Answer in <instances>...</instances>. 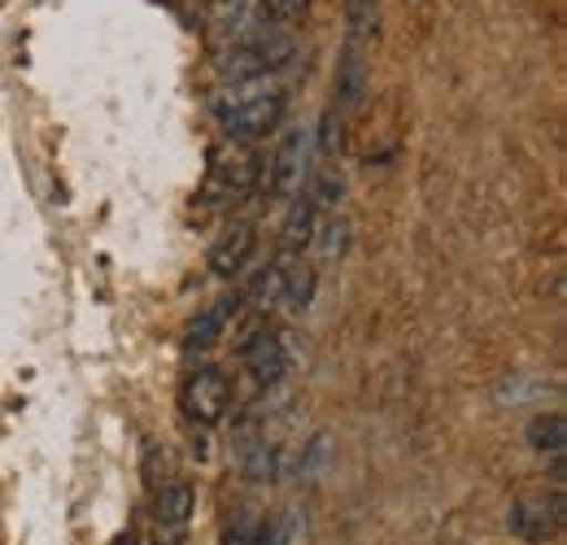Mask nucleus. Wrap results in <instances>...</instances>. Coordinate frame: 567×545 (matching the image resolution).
I'll return each mask as SVG.
<instances>
[{
  "label": "nucleus",
  "mask_w": 567,
  "mask_h": 545,
  "mask_svg": "<svg viewBox=\"0 0 567 545\" xmlns=\"http://www.w3.org/2000/svg\"><path fill=\"white\" fill-rule=\"evenodd\" d=\"M292 40L284 35V31H254V35H245L240 44H231V49H223L218 58H214V70H218V79L223 83H249V79H262V74H276L292 62Z\"/></svg>",
  "instance_id": "nucleus-1"
},
{
  "label": "nucleus",
  "mask_w": 567,
  "mask_h": 545,
  "mask_svg": "<svg viewBox=\"0 0 567 545\" xmlns=\"http://www.w3.org/2000/svg\"><path fill=\"white\" fill-rule=\"evenodd\" d=\"M223 127L231 132V140L240 144H254V140H267L271 132H280L284 123V96L280 92H227L218 96V110Z\"/></svg>",
  "instance_id": "nucleus-2"
},
{
  "label": "nucleus",
  "mask_w": 567,
  "mask_h": 545,
  "mask_svg": "<svg viewBox=\"0 0 567 545\" xmlns=\"http://www.w3.org/2000/svg\"><path fill=\"white\" fill-rule=\"evenodd\" d=\"M567 524V502L564 489H550V493H524L511 511H506V528L511 537L519 542H555Z\"/></svg>",
  "instance_id": "nucleus-3"
},
{
  "label": "nucleus",
  "mask_w": 567,
  "mask_h": 545,
  "mask_svg": "<svg viewBox=\"0 0 567 545\" xmlns=\"http://www.w3.org/2000/svg\"><path fill=\"white\" fill-rule=\"evenodd\" d=\"M227 402H231V380L223 367H197L179 389V410L202 428H214L227 414Z\"/></svg>",
  "instance_id": "nucleus-4"
},
{
  "label": "nucleus",
  "mask_w": 567,
  "mask_h": 545,
  "mask_svg": "<svg viewBox=\"0 0 567 545\" xmlns=\"http://www.w3.org/2000/svg\"><path fill=\"white\" fill-rule=\"evenodd\" d=\"M240 362H245V371H249V380H254L258 389L280 384L284 376H288V349H284V337L280 332H271V328L254 332V337L245 341V349H240Z\"/></svg>",
  "instance_id": "nucleus-5"
},
{
  "label": "nucleus",
  "mask_w": 567,
  "mask_h": 545,
  "mask_svg": "<svg viewBox=\"0 0 567 545\" xmlns=\"http://www.w3.org/2000/svg\"><path fill=\"white\" fill-rule=\"evenodd\" d=\"M306 153H310V136H306V132H288V136L280 140L276 162H271V171H267V193H271L276 202L297 197L301 175H306Z\"/></svg>",
  "instance_id": "nucleus-6"
},
{
  "label": "nucleus",
  "mask_w": 567,
  "mask_h": 545,
  "mask_svg": "<svg viewBox=\"0 0 567 545\" xmlns=\"http://www.w3.org/2000/svg\"><path fill=\"white\" fill-rule=\"evenodd\" d=\"M254 249H258V227L254 223H231L210 245V271L218 279H236V275L249 267Z\"/></svg>",
  "instance_id": "nucleus-7"
},
{
  "label": "nucleus",
  "mask_w": 567,
  "mask_h": 545,
  "mask_svg": "<svg viewBox=\"0 0 567 545\" xmlns=\"http://www.w3.org/2000/svg\"><path fill=\"white\" fill-rule=\"evenodd\" d=\"M193 502H197V493H193L188 480H171V484L157 493V528H162L166 545L184 542L188 520H193Z\"/></svg>",
  "instance_id": "nucleus-8"
},
{
  "label": "nucleus",
  "mask_w": 567,
  "mask_h": 545,
  "mask_svg": "<svg viewBox=\"0 0 567 545\" xmlns=\"http://www.w3.org/2000/svg\"><path fill=\"white\" fill-rule=\"evenodd\" d=\"M367 88H371V74H367L362 35H350V44H346V53H341V66H337V101H341L346 114H358V110H362Z\"/></svg>",
  "instance_id": "nucleus-9"
},
{
  "label": "nucleus",
  "mask_w": 567,
  "mask_h": 545,
  "mask_svg": "<svg viewBox=\"0 0 567 545\" xmlns=\"http://www.w3.org/2000/svg\"><path fill=\"white\" fill-rule=\"evenodd\" d=\"M315 232H319V205L310 197H297L288 205V218L280 227V249L284 258H301V249L315 245Z\"/></svg>",
  "instance_id": "nucleus-10"
},
{
  "label": "nucleus",
  "mask_w": 567,
  "mask_h": 545,
  "mask_svg": "<svg viewBox=\"0 0 567 545\" xmlns=\"http://www.w3.org/2000/svg\"><path fill=\"white\" fill-rule=\"evenodd\" d=\"M310 297H315V267L301 263V258H284L280 263V301L292 310V315H301V310L310 306Z\"/></svg>",
  "instance_id": "nucleus-11"
},
{
  "label": "nucleus",
  "mask_w": 567,
  "mask_h": 545,
  "mask_svg": "<svg viewBox=\"0 0 567 545\" xmlns=\"http://www.w3.org/2000/svg\"><path fill=\"white\" fill-rule=\"evenodd\" d=\"M236 315V306L231 301H218L210 310H202L193 323H188V337H184V349L188 353H210L214 341L223 337V328H227V319Z\"/></svg>",
  "instance_id": "nucleus-12"
},
{
  "label": "nucleus",
  "mask_w": 567,
  "mask_h": 545,
  "mask_svg": "<svg viewBox=\"0 0 567 545\" xmlns=\"http://www.w3.org/2000/svg\"><path fill=\"white\" fill-rule=\"evenodd\" d=\"M258 175H262V157H258V153H240L227 171H214V184H218L227 197H245V193L258 184Z\"/></svg>",
  "instance_id": "nucleus-13"
},
{
  "label": "nucleus",
  "mask_w": 567,
  "mask_h": 545,
  "mask_svg": "<svg viewBox=\"0 0 567 545\" xmlns=\"http://www.w3.org/2000/svg\"><path fill=\"white\" fill-rule=\"evenodd\" d=\"M528 445L537 454H550V459H564V445H567V423L564 414H537L528 423Z\"/></svg>",
  "instance_id": "nucleus-14"
},
{
  "label": "nucleus",
  "mask_w": 567,
  "mask_h": 545,
  "mask_svg": "<svg viewBox=\"0 0 567 545\" xmlns=\"http://www.w3.org/2000/svg\"><path fill=\"white\" fill-rule=\"evenodd\" d=\"M319 236V254L328 258V263H337V258H346V249H350V223L346 218H332L323 232H315Z\"/></svg>",
  "instance_id": "nucleus-15"
},
{
  "label": "nucleus",
  "mask_w": 567,
  "mask_h": 545,
  "mask_svg": "<svg viewBox=\"0 0 567 545\" xmlns=\"http://www.w3.org/2000/svg\"><path fill=\"white\" fill-rule=\"evenodd\" d=\"M306 9H310V0H262L258 4L262 22H276V27H288V22L306 18Z\"/></svg>",
  "instance_id": "nucleus-16"
},
{
  "label": "nucleus",
  "mask_w": 567,
  "mask_h": 545,
  "mask_svg": "<svg viewBox=\"0 0 567 545\" xmlns=\"http://www.w3.org/2000/svg\"><path fill=\"white\" fill-rule=\"evenodd\" d=\"M276 463H280V454H276V445H254L249 454H245V476L249 480H271L276 476Z\"/></svg>",
  "instance_id": "nucleus-17"
},
{
  "label": "nucleus",
  "mask_w": 567,
  "mask_h": 545,
  "mask_svg": "<svg viewBox=\"0 0 567 545\" xmlns=\"http://www.w3.org/2000/svg\"><path fill=\"white\" fill-rule=\"evenodd\" d=\"M346 197V179H341V171H319V184H315V193H310V202L319 205H337Z\"/></svg>",
  "instance_id": "nucleus-18"
},
{
  "label": "nucleus",
  "mask_w": 567,
  "mask_h": 545,
  "mask_svg": "<svg viewBox=\"0 0 567 545\" xmlns=\"http://www.w3.org/2000/svg\"><path fill=\"white\" fill-rule=\"evenodd\" d=\"M254 545H292V520L267 524V528L258 533V542H254Z\"/></svg>",
  "instance_id": "nucleus-19"
},
{
  "label": "nucleus",
  "mask_w": 567,
  "mask_h": 545,
  "mask_svg": "<svg viewBox=\"0 0 567 545\" xmlns=\"http://www.w3.org/2000/svg\"><path fill=\"white\" fill-rule=\"evenodd\" d=\"M258 542V528L249 524V520H236L231 528H227V537H223V545H254Z\"/></svg>",
  "instance_id": "nucleus-20"
}]
</instances>
